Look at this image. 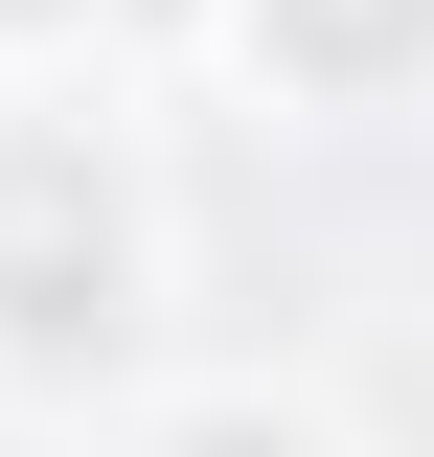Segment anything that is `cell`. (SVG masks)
<instances>
[{
  "mask_svg": "<svg viewBox=\"0 0 434 457\" xmlns=\"http://www.w3.org/2000/svg\"><path fill=\"white\" fill-rule=\"evenodd\" d=\"M138 320H161V183L92 114H0V366L92 389Z\"/></svg>",
  "mask_w": 434,
  "mask_h": 457,
  "instance_id": "6da1fadb",
  "label": "cell"
},
{
  "mask_svg": "<svg viewBox=\"0 0 434 457\" xmlns=\"http://www.w3.org/2000/svg\"><path fill=\"white\" fill-rule=\"evenodd\" d=\"M229 46L297 114H412L434 92V0H229Z\"/></svg>",
  "mask_w": 434,
  "mask_h": 457,
  "instance_id": "7a4b0ae2",
  "label": "cell"
},
{
  "mask_svg": "<svg viewBox=\"0 0 434 457\" xmlns=\"http://www.w3.org/2000/svg\"><path fill=\"white\" fill-rule=\"evenodd\" d=\"M138 457H343L297 389H183V411H138Z\"/></svg>",
  "mask_w": 434,
  "mask_h": 457,
  "instance_id": "3957f363",
  "label": "cell"
},
{
  "mask_svg": "<svg viewBox=\"0 0 434 457\" xmlns=\"http://www.w3.org/2000/svg\"><path fill=\"white\" fill-rule=\"evenodd\" d=\"M92 23H114V0H0V46H92Z\"/></svg>",
  "mask_w": 434,
  "mask_h": 457,
  "instance_id": "277c9868",
  "label": "cell"
}]
</instances>
